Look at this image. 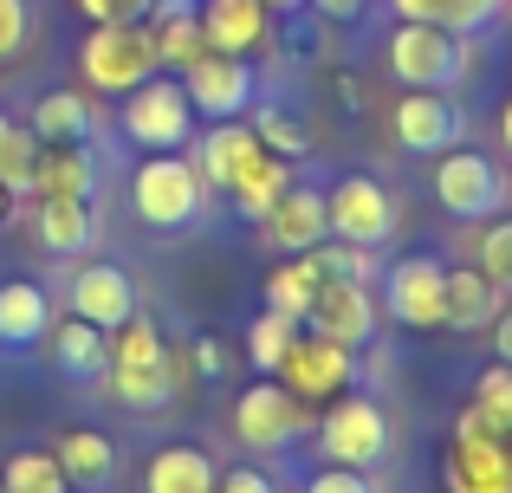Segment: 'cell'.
<instances>
[{
    "label": "cell",
    "instance_id": "3",
    "mask_svg": "<svg viewBox=\"0 0 512 493\" xmlns=\"http://www.w3.org/2000/svg\"><path fill=\"white\" fill-rule=\"evenodd\" d=\"M383 65L402 91H454L467 78V39L448 33V26H428V20H396L383 46Z\"/></svg>",
    "mask_w": 512,
    "mask_h": 493
},
{
    "label": "cell",
    "instance_id": "9",
    "mask_svg": "<svg viewBox=\"0 0 512 493\" xmlns=\"http://www.w3.org/2000/svg\"><path fill=\"white\" fill-rule=\"evenodd\" d=\"M383 312L402 331H441L448 325V266L435 253H402L383 266Z\"/></svg>",
    "mask_w": 512,
    "mask_h": 493
},
{
    "label": "cell",
    "instance_id": "43",
    "mask_svg": "<svg viewBox=\"0 0 512 493\" xmlns=\"http://www.w3.org/2000/svg\"><path fill=\"white\" fill-rule=\"evenodd\" d=\"M305 7H312L318 20H363V7H370V0H305Z\"/></svg>",
    "mask_w": 512,
    "mask_h": 493
},
{
    "label": "cell",
    "instance_id": "8",
    "mask_svg": "<svg viewBox=\"0 0 512 493\" xmlns=\"http://www.w3.org/2000/svg\"><path fill=\"white\" fill-rule=\"evenodd\" d=\"M117 130H124L143 156L150 150H182V143L195 137V104H188L182 78H143L137 91H124Z\"/></svg>",
    "mask_w": 512,
    "mask_h": 493
},
{
    "label": "cell",
    "instance_id": "42",
    "mask_svg": "<svg viewBox=\"0 0 512 493\" xmlns=\"http://www.w3.org/2000/svg\"><path fill=\"white\" fill-rule=\"evenodd\" d=\"M188 364H195L201 383H214V377H221V364H227V357H221V338H195V344H188Z\"/></svg>",
    "mask_w": 512,
    "mask_h": 493
},
{
    "label": "cell",
    "instance_id": "48",
    "mask_svg": "<svg viewBox=\"0 0 512 493\" xmlns=\"http://www.w3.org/2000/svg\"><path fill=\"white\" fill-rule=\"evenodd\" d=\"M7 130H13V111H7V104H0V143H7Z\"/></svg>",
    "mask_w": 512,
    "mask_h": 493
},
{
    "label": "cell",
    "instance_id": "2",
    "mask_svg": "<svg viewBox=\"0 0 512 493\" xmlns=\"http://www.w3.org/2000/svg\"><path fill=\"white\" fill-rule=\"evenodd\" d=\"M201 208H208V182H201V169L182 150H150L137 163V176H130V215L150 234L195 228Z\"/></svg>",
    "mask_w": 512,
    "mask_h": 493
},
{
    "label": "cell",
    "instance_id": "21",
    "mask_svg": "<svg viewBox=\"0 0 512 493\" xmlns=\"http://www.w3.org/2000/svg\"><path fill=\"white\" fill-rule=\"evenodd\" d=\"M52 461H59L65 487L98 493V487H111V474H117V442L104 429H65L59 442H52Z\"/></svg>",
    "mask_w": 512,
    "mask_h": 493
},
{
    "label": "cell",
    "instance_id": "32",
    "mask_svg": "<svg viewBox=\"0 0 512 493\" xmlns=\"http://www.w3.org/2000/svg\"><path fill=\"white\" fill-rule=\"evenodd\" d=\"M292 338H299V318L273 312V305H266V312H253L247 318V357H253V370H266V377H273L279 357L292 351Z\"/></svg>",
    "mask_w": 512,
    "mask_h": 493
},
{
    "label": "cell",
    "instance_id": "12",
    "mask_svg": "<svg viewBox=\"0 0 512 493\" xmlns=\"http://www.w3.org/2000/svg\"><path fill=\"white\" fill-rule=\"evenodd\" d=\"M389 137L409 156H441L467 137V111L448 91H402L396 111H389Z\"/></svg>",
    "mask_w": 512,
    "mask_h": 493
},
{
    "label": "cell",
    "instance_id": "17",
    "mask_svg": "<svg viewBox=\"0 0 512 493\" xmlns=\"http://www.w3.org/2000/svg\"><path fill=\"white\" fill-rule=\"evenodd\" d=\"M201 39H208V52L260 59L273 46V13H266V0H201Z\"/></svg>",
    "mask_w": 512,
    "mask_h": 493
},
{
    "label": "cell",
    "instance_id": "41",
    "mask_svg": "<svg viewBox=\"0 0 512 493\" xmlns=\"http://www.w3.org/2000/svg\"><path fill=\"white\" fill-rule=\"evenodd\" d=\"M214 493H279L273 474L260 468V461H240V468H227L221 481H214Z\"/></svg>",
    "mask_w": 512,
    "mask_h": 493
},
{
    "label": "cell",
    "instance_id": "1",
    "mask_svg": "<svg viewBox=\"0 0 512 493\" xmlns=\"http://www.w3.org/2000/svg\"><path fill=\"white\" fill-rule=\"evenodd\" d=\"M104 383H111V396L130 409V416H163V409H175L169 344H163V331H156V318H143V305L111 331V364H104Z\"/></svg>",
    "mask_w": 512,
    "mask_h": 493
},
{
    "label": "cell",
    "instance_id": "15",
    "mask_svg": "<svg viewBox=\"0 0 512 493\" xmlns=\"http://www.w3.org/2000/svg\"><path fill=\"white\" fill-rule=\"evenodd\" d=\"M260 241L286 260V253H312V247H325L331 241V221H325V189H312V182H292L286 195H279L273 208H266L260 221Z\"/></svg>",
    "mask_w": 512,
    "mask_h": 493
},
{
    "label": "cell",
    "instance_id": "28",
    "mask_svg": "<svg viewBox=\"0 0 512 493\" xmlns=\"http://www.w3.org/2000/svg\"><path fill=\"white\" fill-rule=\"evenodd\" d=\"M33 130L39 143H91L98 137V104L85 98V91H46V98L33 104Z\"/></svg>",
    "mask_w": 512,
    "mask_h": 493
},
{
    "label": "cell",
    "instance_id": "33",
    "mask_svg": "<svg viewBox=\"0 0 512 493\" xmlns=\"http://www.w3.org/2000/svg\"><path fill=\"white\" fill-rule=\"evenodd\" d=\"M253 137H260L273 156H305V150H312V130H305V117H292L286 104H273V98L253 104Z\"/></svg>",
    "mask_w": 512,
    "mask_h": 493
},
{
    "label": "cell",
    "instance_id": "50",
    "mask_svg": "<svg viewBox=\"0 0 512 493\" xmlns=\"http://www.w3.org/2000/svg\"><path fill=\"white\" fill-rule=\"evenodd\" d=\"M0 493H7V487H0Z\"/></svg>",
    "mask_w": 512,
    "mask_h": 493
},
{
    "label": "cell",
    "instance_id": "40",
    "mask_svg": "<svg viewBox=\"0 0 512 493\" xmlns=\"http://www.w3.org/2000/svg\"><path fill=\"white\" fill-rule=\"evenodd\" d=\"M150 7L156 0H78V13H85L91 26H104V20H150Z\"/></svg>",
    "mask_w": 512,
    "mask_h": 493
},
{
    "label": "cell",
    "instance_id": "44",
    "mask_svg": "<svg viewBox=\"0 0 512 493\" xmlns=\"http://www.w3.org/2000/svg\"><path fill=\"white\" fill-rule=\"evenodd\" d=\"M493 357H500V364H512V305H500V312H493Z\"/></svg>",
    "mask_w": 512,
    "mask_h": 493
},
{
    "label": "cell",
    "instance_id": "37",
    "mask_svg": "<svg viewBox=\"0 0 512 493\" xmlns=\"http://www.w3.org/2000/svg\"><path fill=\"white\" fill-rule=\"evenodd\" d=\"M474 403L493 409L500 422H512V364H500V357H493V364L480 370V377H474Z\"/></svg>",
    "mask_w": 512,
    "mask_h": 493
},
{
    "label": "cell",
    "instance_id": "47",
    "mask_svg": "<svg viewBox=\"0 0 512 493\" xmlns=\"http://www.w3.org/2000/svg\"><path fill=\"white\" fill-rule=\"evenodd\" d=\"M266 13H305V0H266Z\"/></svg>",
    "mask_w": 512,
    "mask_h": 493
},
{
    "label": "cell",
    "instance_id": "25",
    "mask_svg": "<svg viewBox=\"0 0 512 493\" xmlns=\"http://www.w3.org/2000/svg\"><path fill=\"white\" fill-rule=\"evenodd\" d=\"M214 455L201 442H163L150 455V474H143V493H214Z\"/></svg>",
    "mask_w": 512,
    "mask_h": 493
},
{
    "label": "cell",
    "instance_id": "22",
    "mask_svg": "<svg viewBox=\"0 0 512 493\" xmlns=\"http://www.w3.org/2000/svg\"><path fill=\"white\" fill-rule=\"evenodd\" d=\"M46 338H52V364H59L72 383H104V364H111V331H98L91 318L65 312Z\"/></svg>",
    "mask_w": 512,
    "mask_h": 493
},
{
    "label": "cell",
    "instance_id": "31",
    "mask_svg": "<svg viewBox=\"0 0 512 493\" xmlns=\"http://www.w3.org/2000/svg\"><path fill=\"white\" fill-rule=\"evenodd\" d=\"M286 189H292V156H273V150H266L227 195H234V215H240V221H260Z\"/></svg>",
    "mask_w": 512,
    "mask_h": 493
},
{
    "label": "cell",
    "instance_id": "7",
    "mask_svg": "<svg viewBox=\"0 0 512 493\" xmlns=\"http://www.w3.org/2000/svg\"><path fill=\"white\" fill-rule=\"evenodd\" d=\"M428 189H435V202L448 208L454 221H493V215L512 202L506 169L493 163V156H480V150H461V143L435 156V176H428Z\"/></svg>",
    "mask_w": 512,
    "mask_h": 493
},
{
    "label": "cell",
    "instance_id": "35",
    "mask_svg": "<svg viewBox=\"0 0 512 493\" xmlns=\"http://www.w3.org/2000/svg\"><path fill=\"white\" fill-rule=\"evenodd\" d=\"M39 150L46 143L33 137L26 124H13L7 130V143H0V182H7L13 195H33V169H39Z\"/></svg>",
    "mask_w": 512,
    "mask_h": 493
},
{
    "label": "cell",
    "instance_id": "26",
    "mask_svg": "<svg viewBox=\"0 0 512 493\" xmlns=\"http://www.w3.org/2000/svg\"><path fill=\"white\" fill-rule=\"evenodd\" d=\"M506 7L512 0H389L396 20H428V26H448V33H461V39L493 33V26L506 20Z\"/></svg>",
    "mask_w": 512,
    "mask_h": 493
},
{
    "label": "cell",
    "instance_id": "39",
    "mask_svg": "<svg viewBox=\"0 0 512 493\" xmlns=\"http://www.w3.org/2000/svg\"><path fill=\"white\" fill-rule=\"evenodd\" d=\"M305 493H376V481L363 468H318L305 481Z\"/></svg>",
    "mask_w": 512,
    "mask_h": 493
},
{
    "label": "cell",
    "instance_id": "49",
    "mask_svg": "<svg viewBox=\"0 0 512 493\" xmlns=\"http://www.w3.org/2000/svg\"><path fill=\"white\" fill-rule=\"evenodd\" d=\"M506 448H512V435H506Z\"/></svg>",
    "mask_w": 512,
    "mask_h": 493
},
{
    "label": "cell",
    "instance_id": "19",
    "mask_svg": "<svg viewBox=\"0 0 512 493\" xmlns=\"http://www.w3.org/2000/svg\"><path fill=\"white\" fill-rule=\"evenodd\" d=\"M91 241H98V215L91 202H65V195H33V247L59 253V260H78Z\"/></svg>",
    "mask_w": 512,
    "mask_h": 493
},
{
    "label": "cell",
    "instance_id": "11",
    "mask_svg": "<svg viewBox=\"0 0 512 493\" xmlns=\"http://www.w3.org/2000/svg\"><path fill=\"white\" fill-rule=\"evenodd\" d=\"M273 377L286 383V390L299 396L305 409H312V403H331V396H344V390H350V377H357V357H350V344L318 338V331H305V325H299V338H292V351L279 357Z\"/></svg>",
    "mask_w": 512,
    "mask_h": 493
},
{
    "label": "cell",
    "instance_id": "34",
    "mask_svg": "<svg viewBox=\"0 0 512 493\" xmlns=\"http://www.w3.org/2000/svg\"><path fill=\"white\" fill-rule=\"evenodd\" d=\"M0 487L7 493H65V474H59V461H52V448H26V455L7 461Z\"/></svg>",
    "mask_w": 512,
    "mask_h": 493
},
{
    "label": "cell",
    "instance_id": "14",
    "mask_svg": "<svg viewBox=\"0 0 512 493\" xmlns=\"http://www.w3.org/2000/svg\"><path fill=\"white\" fill-rule=\"evenodd\" d=\"M376 318H383V305H376L370 279H325V286L312 292V305H305V331L338 338L350 351L376 338Z\"/></svg>",
    "mask_w": 512,
    "mask_h": 493
},
{
    "label": "cell",
    "instance_id": "16",
    "mask_svg": "<svg viewBox=\"0 0 512 493\" xmlns=\"http://www.w3.org/2000/svg\"><path fill=\"white\" fill-rule=\"evenodd\" d=\"M65 305H72V318H91L98 331H117L137 312V279L117 260H85L72 273V286H65Z\"/></svg>",
    "mask_w": 512,
    "mask_h": 493
},
{
    "label": "cell",
    "instance_id": "45",
    "mask_svg": "<svg viewBox=\"0 0 512 493\" xmlns=\"http://www.w3.org/2000/svg\"><path fill=\"white\" fill-rule=\"evenodd\" d=\"M500 143H506V156H512V98H506V111H500Z\"/></svg>",
    "mask_w": 512,
    "mask_h": 493
},
{
    "label": "cell",
    "instance_id": "46",
    "mask_svg": "<svg viewBox=\"0 0 512 493\" xmlns=\"http://www.w3.org/2000/svg\"><path fill=\"white\" fill-rule=\"evenodd\" d=\"M7 221H13V189L0 182V228H7Z\"/></svg>",
    "mask_w": 512,
    "mask_h": 493
},
{
    "label": "cell",
    "instance_id": "38",
    "mask_svg": "<svg viewBox=\"0 0 512 493\" xmlns=\"http://www.w3.org/2000/svg\"><path fill=\"white\" fill-rule=\"evenodd\" d=\"M33 39V0H0V65L20 59Z\"/></svg>",
    "mask_w": 512,
    "mask_h": 493
},
{
    "label": "cell",
    "instance_id": "10",
    "mask_svg": "<svg viewBox=\"0 0 512 493\" xmlns=\"http://www.w3.org/2000/svg\"><path fill=\"white\" fill-rule=\"evenodd\" d=\"M305 403L286 390L279 377H260L253 390L234 396V442L247 448V455H279V448H292L305 435Z\"/></svg>",
    "mask_w": 512,
    "mask_h": 493
},
{
    "label": "cell",
    "instance_id": "36",
    "mask_svg": "<svg viewBox=\"0 0 512 493\" xmlns=\"http://www.w3.org/2000/svg\"><path fill=\"white\" fill-rule=\"evenodd\" d=\"M474 266L493 279L500 292H512V215H493L474 241Z\"/></svg>",
    "mask_w": 512,
    "mask_h": 493
},
{
    "label": "cell",
    "instance_id": "13",
    "mask_svg": "<svg viewBox=\"0 0 512 493\" xmlns=\"http://www.w3.org/2000/svg\"><path fill=\"white\" fill-rule=\"evenodd\" d=\"M182 91L188 104H195L201 117H247L253 111V91H260V78H253V59H234V52H201L195 65L182 72Z\"/></svg>",
    "mask_w": 512,
    "mask_h": 493
},
{
    "label": "cell",
    "instance_id": "27",
    "mask_svg": "<svg viewBox=\"0 0 512 493\" xmlns=\"http://www.w3.org/2000/svg\"><path fill=\"white\" fill-rule=\"evenodd\" d=\"M46 331H52L46 286H33V279H0V344H7V351H26V344H39Z\"/></svg>",
    "mask_w": 512,
    "mask_h": 493
},
{
    "label": "cell",
    "instance_id": "23",
    "mask_svg": "<svg viewBox=\"0 0 512 493\" xmlns=\"http://www.w3.org/2000/svg\"><path fill=\"white\" fill-rule=\"evenodd\" d=\"M150 39H156V59H163L169 72H188V65L208 52V39H201V0H156Z\"/></svg>",
    "mask_w": 512,
    "mask_h": 493
},
{
    "label": "cell",
    "instance_id": "18",
    "mask_svg": "<svg viewBox=\"0 0 512 493\" xmlns=\"http://www.w3.org/2000/svg\"><path fill=\"white\" fill-rule=\"evenodd\" d=\"M448 493H512V448L506 435H467L454 429L448 448Z\"/></svg>",
    "mask_w": 512,
    "mask_h": 493
},
{
    "label": "cell",
    "instance_id": "30",
    "mask_svg": "<svg viewBox=\"0 0 512 493\" xmlns=\"http://www.w3.org/2000/svg\"><path fill=\"white\" fill-rule=\"evenodd\" d=\"M318 286H325V273H318L312 253H286V260L266 273V305L305 325V305H312V292H318Z\"/></svg>",
    "mask_w": 512,
    "mask_h": 493
},
{
    "label": "cell",
    "instance_id": "6",
    "mask_svg": "<svg viewBox=\"0 0 512 493\" xmlns=\"http://www.w3.org/2000/svg\"><path fill=\"white\" fill-rule=\"evenodd\" d=\"M325 221H331V241H344V247H389L396 241V228H402V208H396V195L383 189L376 176H338L325 189Z\"/></svg>",
    "mask_w": 512,
    "mask_h": 493
},
{
    "label": "cell",
    "instance_id": "29",
    "mask_svg": "<svg viewBox=\"0 0 512 493\" xmlns=\"http://www.w3.org/2000/svg\"><path fill=\"white\" fill-rule=\"evenodd\" d=\"M506 292L493 286L480 266H448V325L454 331H487Z\"/></svg>",
    "mask_w": 512,
    "mask_h": 493
},
{
    "label": "cell",
    "instance_id": "4",
    "mask_svg": "<svg viewBox=\"0 0 512 493\" xmlns=\"http://www.w3.org/2000/svg\"><path fill=\"white\" fill-rule=\"evenodd\" d=\"M163 72V59H156V39L143 20H104L85 33V46H78V78H85L91 91H111V98H124V91H137L143 78Z\"/></svg>",
    "mask_w": 512,
    "mask_h": 493
},
{
    "label": "cell",
    "instance_id": "5",
    "mask_svg": "<svg viewBox=\"0 0 512 493\" xmlns=\"http://www.w3.org/2000/svg\"><path fill=\"white\" fill-rule=\"evenodd\" d=\"M318 455H325V468H363L370 474L389 455V409L376 396H357V390L331 396L325 422H318Z\"/></svg>",
    "mask_w": 512,
    "mask_h": 493
},
{
    "label": "cell",
    "instance_id": "20",
    "mask_svg": "<svg viewBox=\"0 0 512 493\" xmlns=\"http://www.w3.org/2000/svg\"><path fill=\"white\" fill-rule=\"evenodd\" d=\"M260 156H266V143L253 137V124H240V117H221V124L201 137V163H195V169H201V182H208V189L227 195L253 163H260Z\"/></svg>",
    "mask_w": 512,
    "mask_h": 493
},
{
    "label": "cell",
    "instance_id": "24",
    "mask_svg": "<svg viewBox=\"0 0 512 493\" xmlns=\"http://www.w3.org/2000/svg\"><path fill=\"white\" fill-rule=\"evenodd\" d=\"M33 195H65V202H91L98 195V156L85 143H46L33 169Z\"/></svg>",
    "mask_w": 512,
    "mask_h": 493
}]
</instances>
